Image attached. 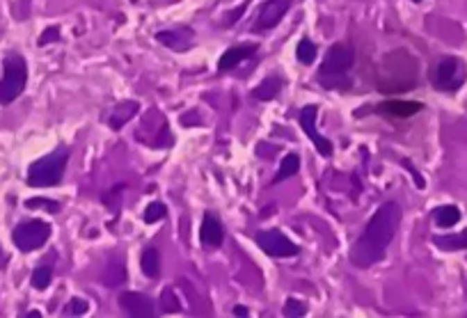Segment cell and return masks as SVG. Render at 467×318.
I'll return each instance as SVG.
<instances>
[{"mask_svg":"<svg viewBox=\"0 0 467 318\" xmlns=\"http://www.w3.org/2000/svg\"><path fill=\"white\" fill-rule=\"evenodd\" d=\"M401 206L396 201H385L376 213L371 215V220L366 222L362 236L357 238V243L350 250V263L355 268H371L373 263L385 259L387 247L392 245V240L399 231L401 224Z\"/></svg>","mask_w":467,"mask_h":318,"instance_id":"cell-1","label":"cell"},{"mask_svg":"<svg viewBox=\"0 0 467 318\" xmlns=\"http://www.w3.org/2000/svg\"><path fill=\"white\" fill-rule=\"evenodd\" d=\"M12 238L21 252H35L51 238V224L44 220H26L19 227H14Z\"/></svg>","mask_w":467,"mask_h":318,"instance_id":"cell-5","label":"cell"},{"mask_svg":"<svg viewBox=\"0 0 467 318\" xmlns=\"http://www.w3.org/2000/svg\"><path fill=\"white\" fill-rule=\"evenodd\" d=\"M296 58L300 65H312V62L316 60V44L309 40H303L296 46Z\"/></svg>","mask_w":467,"mask_h":318,"instance_id":"cell-23","label":"cell"},{"mask_svg":"<svg viewBox=\"0 0 467 318\" xmlns=\"http://www.w3.org/2000/svg\"><path fill=\"white\" fill-rule=\"evenodd\" d=\"M156 42L172 51H188L195 44V33L186 26L174 30H160V33H156Z\"/></svg>","mask_w":467,"mask_h":318,"instance_id":"cell-12","label":"cell"},{"mask_svg":"<svg viewBox=\"0 0 467 318\" xmlns=\"http://www.w3.org/2000/svg\"><path fill=\"white\" fill-rule=\"evenodd\" d=\"M160 135L170 137V133H167V122L156 108H151L147 112V117H144V122L140 124V128H137V140L149 147H154V149H163L167 144L160 140Z\"/></svg>","mask_w":467,"mask_h":318,"instance_id":"cell-8","label":"cell"},{"mask_svg":"<svg viewBox=\"0 0 467 318\" xmlns=\"http://www.w3.org/2000/svg\"><path fill=\"white\" fill-rule=\"evenodd\" d=\"M433 243L440 250H467V229L456 236H435Z\"/></svg>","mask_w":467,"mask_h":318,"instance_id":"cell-22","label":"cell"},{"mask_svg":"<svg viewBox=\"0 0 467 318\" xmlns=\"http://www.w3.org/2000/svg\"><path fill=\"white\" fill-rule=\"evenodd\" d=\"M248 314H250V309H248V307H243V305H236V307H234V316H241V318H243V316H248Z\"/></svg>","mask_w":467,"mask_h":318,"instance_id":"cell-32","label":"cell"},{"mask_svg":"<svg viewBox=\"0 0 467 318\" xmlns=\"http://www.w3.org/2000/svg\"><path fill=\"white\" fill-rule=\"evenodd\" d=\"M431 83L440 92H456L465 83V65L454 56L442 58L433 69Z\"/></svg>","mask_w":467,"mask_h":318,"instance_id":"cell-6","label":"cell"},{"mask_svg":"<svg viewBox=\"0 0 467 318\" xmlns=\"http://www.w3.org/2000/svg\"><path fill=\"white\" fill-rule=\"evenodd\" d=\"M257 245L262 247V250L268 254V257H296L298 252H300V247H298L294 240H289L282 231L278 229H268V231H259L257 234Z\"/></svg>","mask_w":467,"mask_h":318,"instance_id":"cell-7","label":"cell"},{"mask_svg":"<svg viewBox=\"0 0 467 318\" xmlns=\"http://www.w3.org/2000/svg\"><path fill=\"white\" fill-rule=\"evenodd\" d=\"M316 115H319L316 106H305L300 110V126L305 131V135H307L314 142V147H316V151L321 153V156L330 158L332 156V142H330V140H325L316 131Z\"/></svg>","mask_w":467,"mask_h":318,"instance_id":"cell-9","label":"cell"},{"mask_svg":"<svg viewBox=\"0 0 467 318\" xmlns=\"http://www.w3.org/2000/svg\"><path fill=\"white\" fill-rule=\"evenodd\" d=\"M40 316H42V314L37 312V309H33V312H28V314H26V318H40Z\"/></svg>","mask_w":467,"mask_h":318,"instance_id":"cell-33","label":"cell"},{"mask_svg":"<svg viewBox=\"0 0 467 318\" xmlns=\"http://www.w3.org/2000/svg\"><path fill=\"white\" fill-rule=\"evenodd\" d=\"M291 7V0H266L262 5V10H259V17H257V30H271L275 28L278 23L282 21V17L289 12Z\"/></svg>","mask_w":467,"mask_h":318,"instance_id":"cell-11","label":"cell"},{"mask_svg":"<svg viewBox=\"0 0 467 318\" xmlns=\"http://www.w3.org/2000/svg\"><path fill=\"white\" fill-rule=\"evenodd\" d=\"M433 220L435 224H440V227H454V224L461 222V208L458 206H438L433 211Z\"/></svg>","mask_w":467,"mask_h":318,"instance_id":"cell-20","label":"cell"},{"mask_svg":"<svg viewBox=\"0 0 467 318\" xmlns=\"http://www.w3.org/2000/svg\"><path fill=\"white\" fill-rule=\"evenodd\" d=\"M117 302H119V307L133 318H151L154 316V302H151L149 296H144V293L126 291L117 298Z\"/></svg>","mask_w":467,"mask_h":318,"instance_id":"cell-10","label":"cell"},{"mask_svg":"<svg viewBox=\"0 0 467 318\" xmlns=\"http://www.w3.org/2000/svg\"><path fill=\"white\" fill-rule=\"evenodd\" d=\"M181 309V302H179V296H174L172 289H165L163 296H160V312L163 314H174Z\"/></svg>","mask_w":467,"mask_h":318,"instance_id":"cell-25","label":"cell"},{"mask_svg":"<svg viewBox=\"0 0 467 318\" xmlns=\"http://www.w3.org/2000/svg\"><path fill=\"white\" fill-rule=\"evenodd\" d=\"M69 156H71V151H69L67 147H60V149L51 151L49 156L35 160L28 169V185H33V188H51V185H58L65 176Z\"/></svg>","mask_w":467,"mask_h":318,"instance_id":"cell-2","label":"cell"},{"mask_svg":"<svg viewBox=\"0 0 467 318\" xmlns=\"http://www.w3.org/2000/svg\"><path fill=\"white\" fill-rule=\"evenodd\" d=\"M298 169H300V158H298L296 153H289V156L282 158L280 169H278V174H275L273 183H282V181L291 179V176L298 174Z\"/></svg>","mask_w":467,"mask_h":318,"instance_id":"cell-21","label":"cell"},{"mask_svg":"<svg viewBox=\"0 0 467 318\" xmlns=\"http://www.w3.org/2000/svg\"><path fill=\"white\" fill-rule=\"evenodd\" d=\"M51 279H53V268L51 266H40L33 270V286L37 291H44L51 286Z\"/></svg>","mask_w":467,"mask_h":318,"instance_id":"cell-24","label":"cell"},{"mask_svg":"<svg viewBox=\"0 0 467 318\" xmlns=\"http://www.w3.org/2000/svg\"><path fill=\"white\" fill-rule=\"evenodd\" d=\"M422 103H417V101H385V103L378 106L380 112L389 115V117H412V115H417L419 110H422Z\"/></svg>","mask_w":467,"mask_h":318,"instance_id":"cell-15","label":"cell"},{"mask_svg":"<svg viewBox=\"0 0 467 318\" xmlns=\"http://www.w3.org/2000/svg\"><path fill=\"white\" fill-rule=\"evenodd\" d=\"M137 110H140V106H137L135 101H124V103L114 106V110L108 115V126L112 131H119L121 126H124V124H128V122L135 117Z\"/></svg>","mask_w":467,"mask_h":318,"instance_id":"cell-17","label":"cell"},{"mask_svg":"<svg viewBox=\"0 0 467 318\" xmlns=\"http://www.w3.org/2000/svg\"><path fill=\"white\" fill-rule=\"evenodd\" d=\"M245 10H248V3H241V5H239V10H236V12H229V14H225L223 26H225V28H232L234 23L243 17V12H245Z\"/></svg>","mask_w":467,"mask_h":318,"instance_id":"cell-30","label":"cell"},{"mask_svg":"<svg viewBox=\"0 0 467 318\" xmlns=\"http://www.w3.org/2000/svg\"><path fill=\"white\" fill-rule=\"evenodd\" d=\"M26 206H28V208H46V211H51V213L60 211V204H58V201H51V199H42V197L28 199V201H26Z\"/></svg>","mask_w":467,"mask_h":318,"instance_id":"cell-29","label":"cell"},{"mask_svg":"<svg viewBox=\"0 0 467 318\" xmlns=\"http://www.w3.org/2000/svg\"><path fill=\"white\" fill-rule=\"evenodd\" d=\"M415 3H422V0H415Z\"/></svg>","mask_w":467,"mask_h":318,"instance_id":"cell-34","label":"cell"},{"mask_svg":"<svg viewBox=\"0 0 467 318\" xmlns=\"http://www.w3.org/2000/svg\"><path fill=\"white\" fill-rule=\"evenodd\" d=\"M282 314H285L287 318H300V316L307 314V307H305L300 300L289 298V300L285 302V309H282Z\"/></svg>","mask_w":467,"mask_h":318,"instance_id":"cell-27","label":"cell"},{"mask_svg":"<svg viewBox=\"0 0 467 318\" xmlns=\"http://www.w3.org/2000/svg\"><path fill=\"white\" fill-rule=\"evenodd\" d=\"M140 268H142V275L149 277V279H156L158 273H160V254L156 247H147V250L142 252L140 257Z\"/></svg>","mask_w":467,"mask_h":318,"instance_id":"cell-19","label":"cell"},{"mask_svg":"<svg viewBox=\"0 0 467 318\" xmlns=\"http://www.w3.org/2000/svg\"><path fill=\"white\" fill-rule=\"evenodd\" d=\"M58 40H60V28H58V26L46 28L44 33H42V37H40V46L53 44V42H58Z\"/></svg>","mask_w":467,"mask_h":318,"instance_id":"cell-31","label":"cell"},{"mask_svg":"<svg viewBox=\"0 0 467 318\" xmlns=\"http://www.w3.org/2000/svg\"><path fill=\"white\" fill-rule=\"evenodd\" d=\"M87 309H90L87 300L74 298V300H69V305L65 307V316H83V314H87Z\"/></svg>","mask_w":467,"mask_h":318,"instance_id":"cell-28","label":"cell"},{"mask_svg":"<svg viewBox=\"0 0 467 318\" xmlns=\"http://www.w3.org/2000/svg\"><path fill=\"white\" fill-rule=\"evenodd\" d=\"M165 213H167V206L163 204V201H151V204L144 208V222L154 224L160 218H165Z\"/></svg>","mask_w":467,"mask_h":318,"instance_id":"cell-26","label":"cell"},{"mask_svg":"<svg viewBox=\"0 0 467 318\" xmlns=\"http://www.w3.org/2000/svg\"><path fill=\"white\" fill-rule=\"evenodd\" d=\"M355 53L348 44H334L330 46L323 65L319 69V83L325 87H334V78H343L348 74V69L353 67Z\"/></svg>","mask_w":467,"mask_h":318,"instance_id":"cell-3","label":"cell"},{"mask_svg":"<svg viewBox=\"0 0 467 318\" xmlns=\"http://www.w3.org/2000/svg\"><path fill=\"white\" fill-rule=\"evenodd\" d=\"M257 53V44H243V46H234V49H229L223 53V58L218 62V69L220 72H234L236 67L245 62L248 58H252Z\"/></svg>","mask_w":467,"mask_h":318,"instance_id":"cell-14","label":"cell"},{"mask_svg":"<svg viewBox=\"0 0 467 318\" xmlns=\"http://www.w3.org/2000/svg\"><path fill=\"white\" fill-rule=\"evenodd\" d=\"M280 90H282V78H278V76H268L262 85H257V87L252 90V99L271 101V99H275L280 94Z\"/></svg>","mask_w":467,"mask_h":318,"instance_id":"cell-18","label":"cell"},{"mask_svg":"<svg viewBox=\"0 0 467 318\" xmlns=\"http://www.w3.org/2000/svg\"><path fill=\"white\" fill-rule=\"evenodd\" d=\"M200 240H202V245H206V247H220V245H223L225 229H223V222H220L218 215H213V213L204 215L202 227H200Z\"/></svg>","mask_w":467,"mask_h":318,"instance_id":"cell-13","label":"cell"},{"mask_svg":"<svg viewBox=\"0 0 467 318\" xmlns=\"http://www.w3.org/2000/svg\"><path fill=\"white\" fill-rule=\"evenodd\" d=\"M28 83V65L21 56H7L5 58V76L0 81V106L12 103L14 99L21 97Z\"/></svg>","mask_w":467,"mask_h":318,"instance_id":"cell-4","label":"cell"},{"mask_svg":"<svg viewBox=\"0 0 467 318\" xmlns=\"http://www.w3.org/2000/svg\"><path fill=\"white\" fill-rule=\"evenodd\" d=\"M101 282L105 286H110V289H117L119 284L126 282V263L121 257H112L108 263H105V270H103V277Z\"/></svg>","mask_w":467,"mask_h":318,"instance_id":"cell-16","label":"cell"}]
</instances>
